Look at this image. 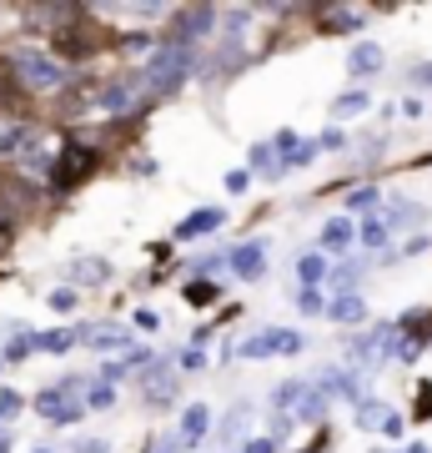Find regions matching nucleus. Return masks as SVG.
<instances>
[{"mask_svg":"<svg viewBox=\"0 0 432 453\" xmlns=\"http://www.w3.org/2000/svg\"><path fill=\"white\" fill-rule=\"evenodd\" d=\"M307 348L302 333H292V327H267V333H252V338H241L231 353L241 357V363H261V357H297Z\"/></svg>","mask_w":432,"mask_h":453,"instance_id":"obj_3","label":"nucleus"},{"mask_svg":"<svg viewBox=\"0 0 432 453\" xmlns=\"http://www.w3.org/2000/svg\"><path fill=\"white\" fill-rule=\"evenodd\" d=\"M357 237H362V232H357L347 217H327V222H322V252H347Z\"/></svg>","mask_w":432,"mask_h":453,"instance_id":"obj_14","label":"nucleus"},{"mask_svg":"<svg viewBox=\"0 0 432 453\" xmlns=\"http://www.w3.org/2000/svg\"><path fill=\"white\" fill-rule=\"evenodd\" d=\"M246 449H252V453H277V438H252Z\"/></svg>","mask_w":432,"mask_h":453,"instance_id":"obj_43","label":"nucleus"},{"mask_svg":"<svg viewBox=\"0 0 432 453\" xmlns=\"http://www.w3.org/2000/svg\"><path fill=\"white\" fill-rule=\"evenodd\" d=\"M76 308V288H56L50 292V312H71Z\"/></svg>","mask_w":432,"mask_h":453,"instance_id":"obj_32","label":"nucleus"},{"mask_svg":"<svg viewBox=\"0 0 432 453\" xmlns=\"http://www.w3.org/2000/svg\"><path fill=\"white\" fill-rule=\"evenodd\" d=\"M211 26H216V11H211V5H192V11H181V16H177V46L192 50V41H201Z\"/></svg>","mask_w":432,"mask_h":453,"instance_id":"obj_9","label":"nucleus"},{"mask_svg":"<svg viewBox=\"0 0 432 453\" xmlns=\"http://www.w3.org/2000/svg\"><path fill=\"white\" fill-rule=\"evenodd\" d=\"M207 428H211V408L207 403H186L181 428H177V443H181V449H196V443L207 438Z\"/></svg>","mask_w":432,"mask_h":453,"instance_id":"obj_11","label":"nucleus"},{"mask_svg":"<svg viewBox=\"0 0 432 453\" xmlns=\"http://www.w3.org/2000/svg\"><path fill=\"white\" fill-rule=\"evenodd\" d=\"M65 277H71L76 288H101V282L111 277V262L106 257H76V262H65Z\"/></svg>","mask_w":432,"mask_h":453,"instance_id":"obj_12","label":"nucleus"},{"mask_svg":"<svg viewBox=\"0 0 432 453\" xmlns=\"http://www.w3.org/2000/svg\"><path fill=\"white\" fill-rule=\"evenodd\" d=\"M216 277H201V282H192V288H186V303H216Z\"/></svg>","mask_w":432,"mask_h":453,"instance_id":"obj_28","label":"nucleus"},{"mask_svg":"<svg viewBox=\"0 0 432 453\" xmlns=\"http://www.w3.org/2000/svg\"><path fill=\"white\" fill-rule=\"evenodd\" d=\"M237 453H252V449H237Z\"/></svg>","mask_w":432,"mask_h":453,"instance_id":"obj_48","label":"nucleus"},{"mask_svg":"<svg viewBox=\"0 0 432 453\" xmlns=\"http://www.w3.org/2000/svg\"><path fill=\"white\" fill-rule=\"evenodd\" d=\"M11 65L20 71V81L31 86V91H56V86L65 81V65L56 61V56H46V50H35V46H16Z\"/></svg>","mask_w":432,"mask_h":453,"instance_id":"obj_4","label":"nucleus"},{"mask_svg":"<svg viewBox=\"0 0 432 453\" xmlns=\"http://www.w3.org/2000/svg\"><path fill=\"white\" fill-rule=\"evenodd\" d=\"M246 413H252V408H246V403H237V408H231V413L222 418V428H216V434H222V443H231V438L241 434V423H246Z\"/></svg>","mask_w":432,"mask_h":453,"instance_id":"obj_26","label":"nucleus"},{"mask_svg":"<svg viewBox=\"0 0 432 453\" xmlns=\"http://www.w3.org/2000/svg\"><path fill=\"white\" fill-rule=\"evenodd\" d=\"M131 318H136V327H141V333H156V327H161V318H156L151 308H136Z\"/></svg>","mask_w":432,"mask_h":453,"instance_id":"obj_38","label":"nucleus"},{"mask_svg":"<svg viewBox=\"0 0 432 453\" xmlns=\"http://www.w3.org/2000/svg\"><path fill=\"white\" fill-rule=\"evenodd\" d=\"M80 342H86V348H96V353H111V348H126V327H86V333H80ZM131 353V348H126Z\"/></svg>","mask_w":432,"mask_h":453,"instance_id":"obj_17","label":"nucleus"},{"mask_svg":"<svg viewBox=\"0 0 432 453\" xmlns=\"http://www.w3.org/2000/svg\"><path fill=\"white\" fill-rule=\"evenodd\" d=\"M413 81H417V86H432V61L413 65Z\"/></svg>","mask_w":432,"mask_h":453,"instance_id":"obj_42","label":"nucleus"},{"mask_svg":"<svg viewBox=\"0 0 432 453\" xmlns=\"http://www.w3.org/2000/svg\"><path fill=\"white\" fill-rule=\"evenodd\" d=\"M292 413H297V423H322V418H327V393L312 388V393L302 398V403L292 408Z\"/></svg>","mask_w":432,"mask_h":453,"instance_id":"obj_21","label":"nucleus"},{"mask_svg":"<svg viewBox=\"0 0 432 453\" xmlns=\"http://www.w3.org/2000/svg\"><path fill=\"white\" fill-rule=\"evenodd\" d=\"M0 157L20 162L26 172H46V142L31 121H0Z\"/></svg>","mask_w":432,"mask_h":453,"instance_id":"obj_1","label":"nucleus"},{"mask_svg":"<svg viewBox=\"0 0 432 453\" xmlns=\"http://www.w3.org/2000/svg\"><path fill=\"white\" fill-rule=\"evenodd\" d=\"M357 277H362V273H357V267H347V273H332V288H342V292H337V297H352Z\"/></svg>","mask_w":432,"mask_h":453,"instance_id":"obj_34","label":"nucleus"},{"mask_svg":"<svg viewBox=\"0 0 432 453\" xmlns=\"http://www.w3.org/2000/svg\"><path fill=\"white\" fill-rule=\"evenodd\" d=\"M141 388L151 393V398H146V403H151V408L171 403V398H166V388H171V368H166V363H156V368H151V372H141Z\"/></svg>","mask_w":432,"mask_h":453,"instance_id":"obj_19","label":"nucleus"},{"mask_svg":"<svg viewBox=\"0 0 432 453\" xmlns=\"http://www.w3.org/2000/svg\"><path fill=\"white\" fill-rule=\"evenodd\" d=\"M357 423L362 428H377V423H387V408L377 398H368V403H357Z\"/></svg>","mask_w":432,"mask_h":453,"instance_id":"obj_27","label":"nucleus"},{"mask_svg":"<svg viewBox=\"0 0 432 453\" xmlns=\"http://www.w3.org/2000/svg\"><path fill=\"white\" fill-rule=\"evenodd\" d=\"M277 151H287V157H282V166H312L322 146L317 142H302V136H292V131H282V136H277Z\"/></svg>","mask_w":432,"mask_h":453,"instance_id":"obj_15","label":"nucleus"},{"mask_svg":"<svg viewBox=\"0 0 432 453\" xmlns=\"http://www.w3.org/2000/svg\"><path fill=\"white\" fill-rule=\"evenodd\" d=\"M317 146H322V151H342V146H347V136H342V127H327L317 136Z\"/></svg>","mask_w":432,"mask_h":453,"instance_id":"obj_35","label":"nucleus"},{"mask_svg":"<svg viewBox=\"0 0 432 453\" xmlns=\"http://www.w3.org/2000/svg\"><path fill=\"white\" fill-rule=\"evenodd\" d=\"M161 453H171V449H161Z\"/></svg>","mask_w":432,"mask_h":453,"instance_id":"obj_49","label":"nucleus"},{"mask_svg":"<svg viewBox=\"0 0 432 453\" xmlns=\"http://www.w3.org/2000/svg\"><path fill=\"white\" fill-rule=\"evenodd\" d=\"M0 363H5V357H0Z\"/></svg>","mask_w":432,"mask_h":453,"instance_id":"obj_50","label":"nucleus"},{"mask_svg":"<svg viewBox=\"0 0 432 453\" xmlns=\"http://www.w3.org/2000/svg\"><path fill=\"white\" fill-rule=\"evenodd\" d=\"M231 273H237L241 282H256V277L267 273V247H261V242L231 247Z\"/></svg>","mask_w":432,"mask_h":453,"instance_id":"obj_10","label":"nucleus"},{"mask_svg":"<svg viewBox=\"0 0 432 453\" xmlns=\"http://www.w3.org/2000/svg\"><path fill=\"white\" fill-rule=\"evenodd\" d=\"M347 71H352L357 81L377 76V71H383V46H377V41H357L352 56H347Z\"/></svg>","mask_w":432,"mask_h":453,"instance_id":"obj_13","label":"nucleus"},{"mask_svg":"<svg viewBox=\"0 0 432 453\" xmlns=\"http://www.w3.org/2000/svg\"><path fill=\"white\" fill-rule=\"evenodd\" d=\"M368 106H372L368 91H342V96L332 101V116H362Z\"/></svg>","mask_w":432,"mask_h":453,"instance_id":"obj_24","label":"nucleus"},{"mask_svg":"<svg viewBox=\"0 0 432 453\" xmlns=\"http://www.w3.org/2000/svg\"><path fill=\"white\" fill-rule=\"evenodd\" d=\"M20 408H26V393H16V388H0V418H16Z\"/></svg>","mask_w":432,"mask_h":453,"instance_id":"obj_31","label":"nucleus"},{"mask_svg":"<svg viewBox=\"0 0 432 453\" xmlns=\"http://www.w3.org/2000/svg\"><path fill=\"white\" fill-rule=\"evenodd\" d=\"M377 202H383V192H377V187H357V192H352V207H357V211L377 207Z\"/></svg>","mask_w":432,"mask_h":453,"instance_id":"obj_33","label":"nucleus"},{"mask_svg":"<svg viewBox=\"0 0 432 453\" xmlns=\"http://www.w3.org/2000/svg\"><path fill=\"white\" fill-rule=\"evenodd\" d=\"M141 86H146L141 71H136V76H121V81H111V86H101L96 91V106L101 111H111V116H131V101H136Z\"/></svg>","mask_w":432,"mask_h":453,"instance_id":"obj_6","label":"nucleus"},{"mask_svg":"<svg viewBox=\"0 0 432 453\" xmlns=\"http://www.w3.org/2000/svg\"><path fill=\"white\" fill-rule=\"evenodd\" d=\"M246 157H252V172H261V177H282V172H287L282 162H272V157H277V142H261V146H252Z\"/></svg>","mask_w":432,"mask_h":453,"instance_id":"obj_20","label":"nucleus"},{"mask_svg":"<svg viewBox=\"0 0 432 453\" xmlns=\"http://www.w3.org/2000/svg\"><path fill=\"white\" fill-rule=\"evenodd\" d=\"M86 408H96V413L116 408V383H91V388H86Z\"/></svg>","mask_w":432,"mask_h":453,"instance_id":"obj_25","label":"nucleus"},{"mask_svg":"<svg viewBox=\"0 0 432 453\" xmlns=\"http://www.w3.org/2000/svg\"><path fill=\"white\" fill-rule=\"evenodd\" d=\"M226 226V211L222 207H201V211H192L186 222H177V242H196V237H207V232H222Z\"/></svg>","mask_w":432,"mask_h":453,"instance_id":"obj_8","label":"nucleus"},{"mask_svg":"<svg viewBox=\"0 0 432 453\" xmlns=\"http://www.w3.org/2000/svg\"><path fill=\"white\" fill-rule=\"evenodd\" d=\"M35 453H56V449H35Z\"/></svg>","mask_w":432,"mask_h":453,"instance_id":"obj_47","label":"nucleus"},{"mask_svg":"<svg viewBox=\"0 0 432 453\" xmlns=\"http://www.w3.org/2000/svg\"><path fill=\"white\" fill-rule=\"evenodd\" d=\"M96 162L101 157L91 146H65L61 157H56V166H50V187H56V192H71V187H80V181L96 172Z\"/></svg>","mask_w":432,"mask_h":453,"instance_id":"obj_5","label":"nucleus"},{"mask_svg":"<svg viewBox=\"0 0 432 453\" xmlns=\"http://www.w3.org/2000/svg\"><path fill=\"white\" fill-rule=\"evenodd\" d=\"M307 393H312V388H307L302 378H287V383H277L272 403H277V408H297V403H302V398H307Z\"/></svg>","mask_w":432,"mask_h":453,"instance_id":"obj_23","label":"nucleus"},{"mask_svg":"<svg viewBox=\"0 0 432 453\" xmlns=\"http://www.w3.org/2000/svg\"><path fill=\"white\" fill-rule=\"evenodd\" d=\"M0 453H11V438H0Z\"/></svg>","mask_w":432,"mask_h":453,"instance_id":"obj_46","label":"nucleus"},{"mask_svg":"<svg viewBox=\"0 0 432 453\" xmlns=\"http://www.w3.org/2000/svg\"><path fill=\"white\" fill-rule=\"evenodd\" d=\"M383 434H387V438H398V434H402V418H398V413H387V423H383Z\"/></svg>","mask_w":432,"mask_h":453,"instance_id":"obj_44","label":"nucleus"},{"mask_svg":"<svg viewBox=\"0 0 432 453\" xmlns=\"http://www.w3.org/2000/svg\"><path fill=\"white\" fill-rule=\"evenodd\" d=\"M402 453H428V443H407V449H402Z\"/></svg>","mask_w":432,"mask_h":453,"instance_id":"obj_45","label":"nucleus"},{"mask_svg":"<svg viewBox=\"0 0 432 453\" xmlns=\"http://www.w3.org/2000/svg\"><path fill=\"white\" fill-rule=\"evenodd\" d=\"M246 187H252L246 172H226V192H246Z\"/></svg>","mask_w":432,"mask_h":453,"instance_id":"obj_40","label":"nucleus"},{"mask_svg":"<svg viewBox=\"0 0 432 453\" xmlns=\"http://www.w3.org/2000/svg\"><path fill=\"white\" fill-rule=\"evenodd\" d=\"M297 308H302V312H322V297H317V288H302V292H297Z\"/></svg>","mask_w":432,"mask_h":453,"instance_id":"obj_37","label":"nucleus"},{"mask_svg":"<svg viewBox=\"0 0 432 453\" xmlns=\"http://www.w3.org/2000/svg\"><path fill=\"white\" fill-rule=\"evenodd\" d=\"M31 353H35V333H31V338H16V342H5V353H0V357H5V363H26Z\"/></svg>","mask_w":432,"mask_h":453,"instance_id":"obj_29","label":"nucleus"},{"mask_svg":"<svg viewBox=\"0 0 432 453\" xmlns=\"http://www.w3.org/2000/svg\"><path fill=\"white\" fill-rule=\"evenodd\" d=\"M322 277H327V262H322V252H307V257L297 262V282H302V288H317Z\"/></svg>","mask_w":432,"mask_h":453,"instance_id":"obj_22","label":"nucleus"},{"mask_svg":"<svg viewBox=\"0 0 432 453\" xmlns=\"http://www.w3.org/2000/svg\"><path fill=\"white\" fill-rule=\"evenodd\" d=\"M327 318H332L337 327H357L362 323V318H368V303H362V297H332V303H327Z\"/></svg>","mask_w":432,"mask_h":453,"instance_id":"obj_16","label":"nucleus"},{"mask_svg":"<svg viewBox=\"0 0 432 453\" xmlns=\"http://www.w3.org/2000/svg\"><path fill=\"white\" fill-rule=\"evenodd\" d=\"M76 453H106V438H80Z\"/></svg>","mask_w":432,"mask_h":453,"instance_id":"obj_41","label":"nucleus"},{"mask_svg":"<svg viewBox=\"0 0 432 453\" xmlns=\"http://www.w3.org/2000/svg\"><path fill=\"white\" fill-rule=\"evenodd\" d=\"M141 76H146V86H151L156 96H171V91H181L186 76H192V50L186 46H161Z\"/></svg>","mask_w":432,"mask_h":453,"instance_id":"obj_2","label":"nucleus"},{"mask_svg":"<svg viewBox=\"0 0 432 453\" xmlns=\"http://www.w3.org/2000/svg\"><path fill=\"white\" fill-rule=\"evenodd\" d=\"M126 50H131V56H146V50H151V35H146V31L126 35Z\"/></svg>","mask_w":432,"mask_h":453,"instance_id":"obj_39","label":"nucleus"},{"mask_svg":"<svg viewBox=\"0 0 432 453\" xmlns=\"http://www.w3.org/2000/svg\"><path fill=\"white\" fill-rule=\"evenodd\" d=\"M387 237H392V232H387V222H368V226H362V242H368L372 252H383Z\"/></svg>","mask_w":432,"mask_h":453,"instance_id":"obj_30","label":"nucleus"},{"mask_svg":"<svg viewBox=\"0 0 432 453\" xmlns=\"http://www.w3.org/2000/svg\"><path fill=\"white\" fill-rule=\"evenodd\" d=\"M207 368V353H201V348H186V353H181V372H201Z\"/></svg>","mask_w":432,"mask_h":453,"instance_id":"obj_36","label":"nucleus"},{"mask_svg":"<svg viewBox=\"0 0 432 453\" xmlns=\"http://www.w3.org/2000/svg\"><path fill=\"white\" fill-rule=\"evenodd\" d=\"M80 342V333H65V327H50V333H35V353H50V357H65L71 348Z\"/></svg>","mask_w":432,"mask_h":453,"instance_id":"obj_18","label":"nucleus"},{"mask_svg":"<svg viewBox=\"0 0 432 453\" xmlns=\"http://www.w3.org/2000/svg\"><path fill=\"white\" fill-rule=\"evenodd\" d=\"M317 388L327 393V398H342V403H368V388H362V378H357L352 368H327L317 378Z\"/></svg>","mask_w":432,"mask_h":453,"instance_id":"obj_7","label":"nucleus"}]
</instances>
